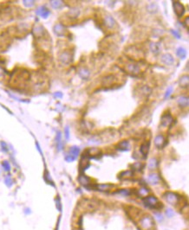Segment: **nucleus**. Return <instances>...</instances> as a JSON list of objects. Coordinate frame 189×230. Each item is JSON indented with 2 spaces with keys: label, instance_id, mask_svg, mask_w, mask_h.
Instances as JSON below:
<instances>
[{
  "label": "nucleus",
  "instance_id": "1",
  "mask_svg": "<svg viewBox=\"0 0 189 230\" xmlns=\"http://www.w3.org/2000/svg\"><path fill=\"white\" fill-rule=\"evenodd\" d=\"M124 70L126 71L127 73H128L129 74L134 75V76H137V75L141 74V66L139 65V63H136V62H127V63H125Z\"/></svg>",
  "mask_w": 189,
  "mask_h": 230
},
{
  "label": "nucleus",
  "instance_id": "21",
  "mask_svg": "<svg viewBox=\"0 0 189 230\" xmlns=\"http://www.w3.org/2000/svg\"><path fill=\"white\" fill-rule=\"evenodd\" d=\"M140 151H141V153L144 156V158H146L147 153H148V151H149V142L141 145Z\"/></svg>",
  "mask_w": 189,
  "mask_h": 230
},
{
  "label": "nucleus",
  "instance_id": "23",
  "mask_svg": "<svg viewBox=\"0 0 189 230\" xmlns=\"http://www.w3.org/2000/svg\"><path fill=\"white\" fill-rule=\"evenodd\" d=\"M147 180L149 181L150 183H152V184H156V183L159 182V181H160V177H159V176H158L157 174H151V175L148 176Z\"/></svg>",
  "mask_w": 189,
  "mask_h": 230
},
{
  "label": "nucleus",
  "instance_id": "34",
  "mask_svg": "<svg viewBox=\"0 0 189 230\" xmlns=\"http://www.w3.org/2000/svg\"><path fill=\"white\" fill-rule=\"evenodd\" d=\"M174 211L172 210V209H168L167 211H166V215L168 216V217H172L173 216H174Z\"/></svg>",
  "mask_w": 189,
  "mask_h": 230
},
{
  "label": "nucleus",
  "instance_id": "16",
  "mask_svg": "<svg viewBox=\"0 0 189 230\" xmlns=\"http://www.w3.org/2000/svg\"><path fill=\"white\" fill-rule=\"evenodd\" d=\"M89 158L84 154L82 158H81V161H80V168L82 171H84L87 169V167L89 166Z\"/></svg>",
  "mask_w": 189,
  "mask_h": 230
},
{
  "label": "nucleus",
  "instance_id": "10",
  "mask_svg": "<svg viewBox=\"0 0 189 230\" xmlns=\"http://www.w3.org/2000/svg\"><path fill=\"white\" fill-rule=\"evenodd\" d=\"M103 23L105 26L109 29H113L116 26V20L109 15H106L103 19Z\"/></svg>",
  "mask_w": 189,
  "mask_h": 230
},
{
  "label": "nucleus",
  "instance_id": "12",
  "mask_svg": "<svg viewBox=\"0 0 189 230\" xmlns=\"http://www.w3.org/2000/svg\"><path fill=\"white\" fill-rule=\"evenodd\" d=\"M165 143H166V139H165L164 136L160 134V135H157L155 137V138H154V145L157 148H159V149L162 148L165 145Z\"/></svg>",
  "mask_w": 189,
  "mask_h": 230
},
{
  "label": "nucleus",
  "instance_id": "7",
  "mask_svg": "<svg viewBox=\"0 0 189 230\" xmlns=\"http://www.w3.org/2000/svg\"><path fill=\"white\" fill-rule=\"evenodd\" d=\"M173 120H174V118H173V117L171 116L170 114H165L161 117V125L162 127H164V128H167V127H168L172 124Z\"/></svg>",
  "mask_w": 189,
  "mask_h": 230
},
{
  "label": "nucleus",
  "instance_id": "6",
  "mask_svg": "<svg viewBox=\"0 0 189 230\" xmlns=\"http://www.w3.org/2000/svg\"><path fill=\"white\" fill-rule=\"evenodd\" d=\"M173 6H174L175 14L179 17H182L184 15V13H185V7H184V5L181 2H179V1H174Z\"/></svg>",
  "mask_w": 189,
  "mask_h": 230
},
{
  "label": "nucleus",
  "instance_id": "5",
  "mask_svg": "<svg viewBox=\"0 0 189 230\" xmlns=\"http://www.w3.org/2000/svg\"><path fill=\"white\" fill-rule=\"evenodd\" d=\"M164 198L170 204H176L179 202V195L174 192H166L164 194Z\"/></svg>",
  "mask_w": 189,
  "mask_h": 230
},
{
  "label": "nucleus",
  "instance_id": "20",
  "mask_svg": "<svg viewBox=\"0 0 189 230\" xmlns=\"http://www.w3.org/2000/svg\"><path fill=\"white\" fill-rule=\"evenodd\" d=\"M178 104L181 107H188V97H180L177 101Z\"/></svg>",
  "mask_w": 189,
  "mask_h": 230
},
{
  "label": "nucleus",
  "instance_id": "28",
  "mask_svg": "<svg viewBox=\"0 0 189 230\" xmlns=\"http://www.w3.org/2000/svg\"><path fill=\"white\" fill-rule=\"evenodd\" d=\"M176 55L181 58H185L186 57V50L183 49V48H179L177 50H176Z\"/></svg>",
  "mask_w": 189,
  "mask_h": 230
},
{
  "label": "nucleus",
  "instance_id": "11",
  "mask_svg": "<svg viewBox=\"0 0 189 230\" xmlns=\"http://www.w3.org/2000/svg\"><path fill=\"white\" fill-rule=\"evenodd\" d=\"M127 213H128L130 217L136 219L141 215V210L137 209V208H134V207H129L127 209Z\"/></svg>",
  "mask_w": 189,
  "mask_h": 230
},
{
  "label": "nucleus",
  "instance_id": "14",
  "mask_svg": "<svg viewBox=\"0 0 189 230\" xmlns=\"http://www.w3.org/2000/svg\"><path fill=\"white\" fill-rule=\"evenodd\" d=\"M149 49H150L152 53L157 55L161 52V44L159 43H151L149 44Z\"/></svg>",
  "mask_w": 189,
  "mask_h": 230
},
{
  "label": "nucleus",
  "instance_id": "38",
  "mask_svg": "<svg viewBox=\"0 0 189 230\" xmlns=\"http://www.w3.org/2000/svg\"><path fill=\"white\" fill-rule=\"evenodd\" d=\"M65 134H66V138L69 139V127H67L65 129Z\"/></svg>",
  "mask_w": 189,
  "mask_h": 230
},
{
  "label": "nucleus",
  "instance_id": "19",
  "mask_svg": "<svg viewBox=\"0 0 189 230\" xmlns=\"http://www.w3.org/2000/svg\"><path fill=\"white\" fill-rule=\"evenodd\" d=\"M114 187V185H112V184H96V186H95V188L96 189H98V190H100V191H109V189H111L112 188Z\"/></svg>",
  "mask_w": 189,
  "mask_h": 230
},
{
  "label": "nucleus",
  "instance_id": "39",
  "mask_svg": "<svg viewBox=\"0 0 189 230\" xmlns=\"http://www.w3.org/2000/svg\"><path fill=\"white\" fill-rule=\"evenodd\" d=\"M188 19H189L188 17H187L186 19H185V25H186L187 29H188Z\"/></svg>",
  "mask_w": 189,
  "mask_h": 230
},
{
  "label": "nucleus",
  "instance_id": "30",
  "mask_svg": "<svg viewBox=\"0 0 189 230\" xmlns=\"http://www.w3.org/2000/svg\"><path fill=\"white\" fill-rule=\"evenodd\" d=\"M133 176V172L131 171H125L120 174V177L121 178H124V177H130Z\"/></svg>",
  "mask_w": 189,
  "mask_h": 230
},
{
  "label": "nucleus",
  "instance_id": "8",
  "mask_svg": "<svg viewBox=\"0 0 189 230\" xmlns=\"http://www.w3.org/2000/svg\"><path fill=\"white\" fill-rule=\"evenodd\" d=\"M72 59H73L72 55H71V53L69 52V51H64V52H63V53L60 55V56H59L60 61H61L63 64H66V65L69 64V63L72 61Z\"/></svg>",
  "mask_w": 189,
  "mask_h": 230
},
{
  "label": "nucleus",
  "instance_id": "2",
  "mask_svg": "<svg viewBox=\"0 0 189 230\" xmlns=\"http://www.w3.org/2000/svg\"><path fill=\"white\" fill-rule=\"evenodd\" d=\"M140 226L142 230H151L154 227V222L150 216H144L140 220Z\"/></svg>",
  "mask_w": 189,
  "mask_h": 230
},
{
  "label": "nucleus",
  "instance_id": "29",
  "mask_svg": "<svg viewBox=\"0 0 189 230\" xmlns=\"http://www.w3.org/2000/svg\"><path fill=\"white\" fill-rule=\"evenodd\" d=\"M55 31L58 34V35H63L64 33V28L63 27V25L61 24H57L56 25L55 27Z\"/></svg>",
  "mask_w": 189,
  "mask_h": 230
},
{
  "label": "nucleus",
  "instance_id": "33",
  "mask_svg": "<svg viewBox=\"0 0 189 230\" xmlns=\"http://www.w3.org/2000/svg\"><path fill=\"white\" fill-rule=\"evenodd\" d=\"M52 5L54 6V7H56V8H57V7H59L61 4H62V2L61 1H52Z\"/></svg>",
  "mask_w": 189,
  "mask_h": 230
},
{
  "label": "nucleus",
  "instance_id": "9",
  "mask_svg": "<svg viewBox=\"0 0 189 230\" xmlns=\"http://www.w3.org/2000/svg\"><path fill=\"white\" fill-rule=\"evenodd\" d=\"M116 78L115 75L113 74H109L106 77H104L102 79V85L105 87H109V86H112L116 83Z\"/></svg>",
  "mask_w": 189,
  "mask_h": 230
},
{
  "label": "nucleus",
  "instance_id": "13",
  "mask_svg": "<svg viewBox=\"0 0 189 230\" xmlns=\"http://www.w3.org/2000/svg\"><path fill=\"white\" fill-rule=\"evenodd\" d=\"M161 59V61L164 64H166V65H171L174 61V57L170 54H164V55H162Z\"/></svg>",
  "mask_w": 189,
  "mask_h": 230
},
{
  "label": "nucleus",
  "instance_id": "24",
  "mask_svg": "<svg viewBox=\"0 0 189 230\" xmlns=\"http://www.w3.org/2000/svg\"><path fill=\"white\" fill-rule=\"evenodd\" d=\"M148 193H149V190H148L147 188H145V187H141V188L139 189V190L137 191L138 196H141V197H146V196H147Z\"/></svg>",
  "mask_w": 189,
  "mask_h": 230
},
{
  "label": "nucleus",
  "instance_id": "17",
  "mask_svg": "<svg viewBox=\"0 0 189 230\" xmlns=\"http://www.w3.org/2000/svg\"><path fill=\"white\" fill-rule=\"evenodd\" d=\"M179 84L181 87L183 88H187L188 87V84H189V78L188 75H183L180 78L179 80Z\"/></svg>",
  "mask_w": 189,
  "mask_h": 230
},
{
  "label": "nucleus",
  "instance_id": "35",
  "mask_svg": "<svg viewBox=\"0 0 189 230\" xmlns=\"http://www.w3.org/2000/svg\"><path fill=\"white\" fill-rule=\"evenodd\" d=\"M57 143H58V147H59V150H61L63 147H62V145H61V135H60V132L58 133V140H57Z\"/></svg>",
  "mask_w": 189,
  "mask_h": 230
},
{
  "label": "nucleus",
  "instance_id": "4",
  "mask_svg": "<svg viewBox=\"0 0 189 230\" xmlns=\"http://www.w3.org/2000/svg\"><path fill=\"white\" fill-rule=\"evenodd\" d=\"M79 152H80V149L77 146H73L70 148L68 155L65 157V159L68 162H72L77 158V156L79 155Z\"/></svg>",
  "mask_w": 189,
  "mask_h": 230
},
{
  "label": "nucleus",
  "instance_id": "36",
  "mask_svg": "<svg viewBox=\"0 0 189 230\" xmlns=\"http://www.w3.org/2000/svg\"><path fill=\"white\" fill-rule=\"evenodd\" d=\"M172 33L174 34V36L177 38H181V35L178 31H175V30H172Z\"/></svg>",
  "mask_w": 189,
  "mask_h": 230
},
{
  "label": "nucleus",
  "instance_id": "37",
  "mask_svg": "<svg viewBox=\"0 0 189 230\" xmlns=\"http://www.w3.org/2000/svg\"><path fill=\"white\" fill-rule=\"evenodd\" d=\"M3 165L4 166V169H5L6 171H9V170H10V165H9V164H8L6 161L3 163Z\"/></svg>",
  "mask_w": 189,
  "mask_h": 230
},
{
  "label": "nucleus",
  "instance_id": "26",
  "mask_svg": "<svg viewBox=\"0 0 189 230\" xmlns=\"http://www.w3.org/2000/svg\"><path fill=\"white\" fill-rule=\"evenodd\" d=\"M157 165H158L157 160L155 158H151L148 162V168L150 170H154L157 167Z\"/></svg>",
  "mask_w": 189,
  "mask_h": 230
},
{
  "label": "nucleus",
  "instance_id": "18",
  "mask_svg": "<svg viewBox=\"0 0 189 230\" xmlns=\"http://www.w3.org/2000/svg\"><path fill=\"white\" fill-rule=\"evenodd\" d=\"M78 181H79V182L82 185H83L85 187H88L90 184V178L86 176H84V175H81L78 177Z\"/></svg>",
  "mask_w": 189,
  "mask_h": 230
},
{
  "label": "nucleus",
  "instance_id": "31",
  "mask_svg": "<svg viewBox=\"0 0 189 230\" xmlns=\"http://www.w3.org/2000/svg\"><path fill=\"white\" fill-rule=\"evenodd\" d=\"M118 194H120V195H123V196H128V195H130V190L129 189H122V190H119L118 192H117Z\"/></svg>",
  "mask_w": 189,
  "mask_h": 230
},
{
  "label": "nucleus",
  "instance_id": "27",
  "mask_svg": "<svg viewBox=\"0 0 189 230\" xmlns=\"http://www.w3.org/2000/svg\"><path fill=\"white\" fill-rule=\"evenodd\" d=\"M79 14H80V10H79L78 9H72V10H70L69 12V17H72V18H75V17H77L79 16Z\"/></svg>",
  "mask_w": 189,
  "mask_h": 230
},
{
  "label": "nucleus",
  "instance_id": "25",
  "mask_svg": "<svg viewBox=\"0 0 189 230\" xmlns=\"http://www.w3.org/2000/svg\"><path fill=\"white\" fill-rule=\"evenodd\" d=\"M79 75L82 78V79H88L89 76V72L86 69V68H81L79 70Z\"/></svg>",
  "mask_w": 189,
  "mask_h": 230
},
{
  "label": "nucleus",
  "instance_id": "22",
  "mask_svg": "<svg viewBox=\"0 0 189 230\" xmlns=\"http://www.w3.org/2000/svg\"><path fill=\"white\" fill-rule=\"evenodd\" d=\"M117 148L121 151H127L129 149V143L127 140H123L120 142L117 145Z\"/></svg>",
  "mask_w": 189,
  "mask_h": 230
},
{
  "label": "nucleus",
  "instance_id": "15",
  "mask_svg": "<svg viewBox=\"0 0 189 230\" xmlns=\"http://www.w3.org/2000/svg\"><path fill=\"white\" fill-rule=\"evenodd\" d=\"M85 155L89 158V157H90V158H96V156H98V155H100V151H99V149H97V148H90V149H89L88 151H87V152H85Z\"/></svg>",
  "mask_w": 189,
  "mask_h": 230
},
{
  "label": "nucleus",
  "instance_id": "32",
  "mask_svg": "<svg viewBox=\"0 0 189 230\" xmlns=\"http://www.w3.org/2000/svg\"><path fill=\"white\" fill-rule=\"evenodd\" d=\"M172 92H173V87H169L167 89V91H166V94H165V99L168 98V97L171 95Z\"/></svg>",
  "mask_w": 189,
  "mask_h": 230
},
{
  "label": "nucleus",
  "instance_id": "3",
  "mask_svg": "<svg viewBox=\"0 0 189 230\" xmlns=\"http://www.w3.org/2000/svg\"><path fill=\"white\" fill-rule=\"evenodd\" d=\"M143 202L144 204L148 207V208H151V209H157L158 207H161V203L160 202L158 201V199L154 196H146L144 199H143Z\"/></svg>",
  "mask_w": 189,
  "mask_h": 230
}]
</instances>
